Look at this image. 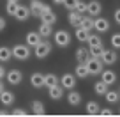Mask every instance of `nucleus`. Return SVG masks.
<instances>
[{"label": "nucleus", "mask_w": 120, "mask_h": 117, "mask_svg": "<svg viewBox=\"0 0 120 117\" xmlns=\"http://www.w3.org/2000/svg\"><path fill=\"white\" fill-rule=\"evenodd\" d=\"M85 64H86V68H88L90 75H99V73L104 71V69H102V64H104L102 59H94V57H90Z\"/></svg>", "instance_id": "obj_1"}, {"label": "nucleus", "mask_w": 120, "mask_h": 117, "mask_svg": "<svg viewBox=\"0 0 120 117\" xmlns=\"http://www.w3.org/2000/svg\"><path fill=\"white\" fill-rule=\"evenodd\" d=\"M12 55L19 61H26L30 57V50H28V44H16L12 48Z\"/></svg>", "instance_id": "obj_2"}, {"label": "nucleus", "mask_w": 120, "mask_h": 117, "mask_svg": "<svg viewBox=\"0 0 120 117\" xmlns=\"http://www.w3.org/2000/svg\"><path fill=\"white\" fill-rule=\"evenodd\" d=\"M49 52H51V44H49L48 41H41L37 46H35V57H37V59H44V57H48Z\"/></svg>", "instance_id": "obj_3"}, {"label": "nucleus", "mask_w": 120, "mask_h": 117, "mask_svg": "<svg viewBox=\"0 0 120 117\" xmlns=\"http://www.w3.org/2000/svg\"><path fill=\"white\" fill-rule=\"evenodd\" d=\"M46 11H51V9H49V5L41 4L39 0H32V5H30V12H32L34 16H41L42 12H46Z\"/></svg>", "instance_id": "obj_4"}, {"label": "nucleus", "mask_w": 120, "mask_h": 117, "mask_svg": "<svg viewBox=\"0 0 120 117\" xmlns=\"http://www.w3.org/2000/svg\"><path fill=\"white\" fill-rule=\"evenodd\" d=\"M55 43L58 46H67L69 43H71V36H69L65 30H58L55 34Z\"/></svg>", "instance_id": "obj_5"}, {"label": "nucleus", "mask_w": 120, "mask_h": 117, "mask_svg": "<svg viewBox=\"0 0 120 117\" xmlns=\"http://www.w3.org/2000/svg\"><path fill=\"white\" fill-rule=\"evenodd\" d=\"M41 41H42V36L39 32H28L26 34V44L28 46H37Z\"/></svg>", "instance_id": "obj_6"}, {"label": "nucleus", "mask_w": 120, "mask_h": 117, "mask_svg": "<svg viewBox=\"0 0 120 117\" xmlns=\"http://www.w3.org/2000/svg\"><path fill=\"white\" fill-rule=\"evenodd\" d=\"M60 80H62V87H65V89H72V87L76 85V78H74V75H71V73H65Z\"/></svg>", "instance_id": "obj_7"}, {"label": "nucleus", "mask_w": 120, "mask_h": 117, "mask_svg": "<svg viewBox=\"0 0 120 117\" xmlns=\"http://www.w3.org/2000/svg\"><path fill=\"white\" fill-rule=\"evenodd\" d=\"M21 78H23V75H21V71H18V69H12V71L7 73V80H9V83H12V85H18V83L21 82Z\"/></svg>", "instance_id": "obj_8"}, {"label": "nucleus", "mask_w": 120, "mask_h": 117, "mask_svg": "<svg viewBox=\"0 0 120 117\" xmlns=\"http://www.w3.org/2000/svg\"><path fill=\"white\" fill-rule=\"evenodd\" d=\"M28 14H30V7L19 5V7L16 9V12H14V18H16V20H19V21H23V20L28 18Z\"/></svg>", "instance_id": "obj_9"}, {"label": "nucleus", "mask_w": 120, "mask_h": 117, "mask_svg": "<svg viewBox=\"0 0 120 117\" xmlns=\"http://www.w3.org/2000/svg\"><path fill=\"white\" fill-rule=\"evenodd\" d=\"M102 62H104V64H115V61H116V53L113 52V50H104V53H102Z\"/></svg>", "instance_id": "obj_10"}, {"label": "nucleus", "mask_w": 120, "mask_h": 117, "mask_svg": "<svg viewBox=\"0 0 120 117\" xmlns=\"http://www.w3.org/2000/svg\"><path fill=\"white\" fill-rule=\"evenodd\" d=\"M81 12H78V11H71L69 12V16H67V20H69V23H71L72 27H79V23H81Z\"/></svg>", "instance_id": "obj_11"}, {"label": "nucleus", "mask_w": 120, "mask_h": 117, "mask_svg": "<svg viewBox=\"0 0 120 117\" xmlns=\"http://www.w3.org/2000/svg\"><path fill=\"white\" fill-rule=\"evenodd\" d=\"M97 32H106L109 28V21L106 18H97L95 20V27H94Z\"/></svg>", "instance_id": "obj_12"}, {"label": "nucleus", "mask_w": 120, "mask_h": 117, "mask_svg": "<svg viewBox=\"0 0 120 117\" xmlns=\"http://www.w3.org/2000/svg\"><path fill=\"white\" fill-rule=\"evenodd\" d=\"M101 11H102V7H101V4H99L97 0L88 2V12L92 16H99V14H101Z\"/></svg>", "instance_id": "obj_13"}, {"label": "nucleus", "mask_w": 120, "mask_h": 117, "mask_svg": "<svg viewBox=\"0 0 120 117\" xmlns=\"http://www.w3.org/2000/svg\"><path fill=\"white\" fill-rule=\"evenodd\" d=\"M101 75H102V76H101V80H102V82H106L108 85H111V83H115V82H116V75H115L113 71H102Z\"/></svg>", "instance_id": "obj_14"}, {"label": "nucleus", "mask_w": 120, "mask_h": 117, "mask_svg": "<svg viewBox=\"0 0 120 117\" xmlns=\"http://www.w3.org/2000/svg\"><path fill=\"white\" fill-rule=\"evenodd\" d=\"M90 75V71H88V68H86V64L85 62H79V66H76V76L78 78H85V76H88Z\"/></svg>", "instance_id": "obj_15"}, {"label": "nucleus", "mask_w": 120, "mask_h": 117, "mask_svg": "<svg viewBox=\"0 0 120 117\" xmlns=\"http://www.w3.org/2000/svg\"><path fill=\"white\" fill-rule=\"evenodd\" d=\"M12 57V50L7 46H0V62H7Z\"/></svg>", "instance_id": "obj_16"}, {"label": "nucleus", "mask_w": 120, "mask_h": 117, "mask_svg": "<svg viewBox=\"0 0 120 117\" xmlns=\"http://www.w3.org/2000/svg\"><path fill=\"white\" fill-rule=\"evenodd\" d=\"M90 50H85V48H79L78 52H76V59H78L79 62H86L90 59Z\"/></svg>", "instance_id": "obj_17"}, {"label": "nucleus", "mask_w": 120, "mask_h": 117, "mask_svg": "<svg viewBox=\"0 0 120 117\" xmlns=\"http://www.w3.org/2000/svg\"><path fill=\"white\" fill-rule=\"evenodd\" d=\"M41 20H42V23H55L56 21V14L55 12H51V11H46V12H42L41 14Z\"/></svg>", "instance_id": "obj_18"}, {"label": "nucleus", "mask_w": 120, "mask_h": 117, "mask_svg": "<svg viewBox=\"0 0 120 117\" xmlns=\"http://www.w3.org/2000/svg\"><path fill=\"white\" fill-rule=\"evenodd\" d=\"M30 82H32L34 87H42V85H44V76H42L41 73H34L32 78H30Z\"/></svg>", "instance_id": "obj_19"}, {"label": "nucleus", "mask_w": 120, "mask_h": 117, "mask_svg": "<svg viewBox=\"0 0 120 117\" xmlns=\"http://www.w3.org/2000/svg\"><path fill=\"white\" fill-rule=\"evenodd\" d=\"M62 94H64V91H62V87H60V85L49 87V96H51L53 99H60V98H62Z\"/></svg>", "instance_id": "obj_20"}, {"label": "nucleus", "mask_w": 120, "mask_h": 117, "mask_svg": "<svg viewBox=\"0 0 120 117\" xmlns=\"http://www.w3.org/2000/svg\"><path fill=\"white\" fill-rule=\"evenodd\" d=\"M102 53H104V48L102 44H97V46H90V55L94 57V59H101Z\"/></svg>", "instance_id": "obj_21"}, {"label": "nucleus", "mask_w": 120, "mask_h": 117, "mask_svg": "<svg viewBox=\"0 0 120 117\" xmlns=\"http://www.w3.org/2000/svg\"><path fill=\"white\" fill-rule=\"evenodd\" d=\"M0 101L4 103V105H11L12 101H14V94L9 91H4L2 94H0Z\"/></svg>", "instance_id": "obj_22"}, {"label": "nucleus", "mask_w": 120, "mask_h": 117, "mask_svg": "<svg viewBox=\"0 0 120 117\" xmlns=\"http://www.w3.org/2000/svg\"><path fill=\"white\" fill-rule=\"evenodd\" d=\"M79 27L90 32V30H92V28L95 27V21H94L92 18H81V23H79Z\"/></svg>", "instance_id": "obj_23"}, {"label": "nucleus", "mask_w": 120, "mask_h": 117, "mask_svg": "<svg viewBox=\"0 0 120 117\" xmlns=\"http://www.w3.org/2000/svg\"><path fill=\"white\" fill-rule=\"evenodd\" d=\"M67 101H69V105L78 106L79 103H81V94H79V92H71V94L67 96Z\"/></svg>", "instance_id": "obj_24"}, {"label": "nucleus", "mask_w": 120, "mask_h": 117, "mask_svg": "<svg viewBox=\"0 0 120 117\" xmlns=\"http://www.w3.org/2000/svg\"><path fill=\"white\" fill-rule=\"evenodd\" d=\"M88 30H85V28H81V27H78V30H76V39L78 41H81V43H85V41H88Z\"/></svg>", "instance_id": "obj_25"}, {"label": "nucleus", "mask_w": 120, "mask_h": 117, "mask_svg": "<svg viewBox=\"0 0 120 117\" xmlns=\"http://www.w3.org/2000/svg\"><path fill=\"white\" fill-rule=\"evenodd\" d=\"M51 25L49 23H41V27H39V34L42 36V37H48V36H51Z\"/></svg>", "instance_id": "obj_26"}, {"label": "nucleus", "mask_w": 120, "mask_h": 117, "mask_svg": "<svg viewBox=\"0 0 120 117\" xmlns=\"http://www.w3.org/2000/svg\"><path fill=\"white\" fill-rule=\"evenodd\" d=\"M99 108H101V106H99L95 101H88V103H86V112L92 113V115H95V113H101V110H99Z\"/></svg>", "instance_id": "obj_27"}, {"label": "nucleus", "mask_w": 120, "mask_h": 117, "mask_svg": "<svg viewBox=\"0 0 120 117\" xmlns=\"http://www.w3.org/2000/svg\"><path fill=\"white\" fill-rule=\"evenodd\" d=\"M94 89H95V92H97V94L104 96L106 92H108V83L101 80V82H97V83H95V87H94Z\"/></svg>", "instance_id": "obj_28"}, {"label": "nucleus", "mask_w": 120, "mask_h": 117, "mask_svg": "<svg viewBox=\"0 0 120 117\" xmlns=\"http://www.w3.org/2000/svg\"><path fill=\"white\" fill-rule=\"evenodd\" d=\"M104 98H106V101H108V103H116V101H118V98H120V94H118V92H115V91H108L104 94Z\"/></svg>", "instance_id": "obj_29"}, {"label": "nucleus", "mask_w": 120, "mask_h": 117, "mask_svg": "<svg viewBox=\"0 0 120 117\" xmlns=\"http://www.w3.org/2000/svg\"><path fill=\"white\" fill-rule=\"evenodd\" d=\"M56 82H58V78H56L53 73H49V75H46V76H44V85H48V87L56 85Z\"/></svg>", "instance_id": "obj_30"}, {"label": "nucleus", "mask_w": 120, "mask_h": 117, "mask_svg": "<svg viewBox=\"0 0 120 117\" xmlns=\"http://www.w3.org/2000/svg\"><path fill=\"white\" fill-rule=\"evenodd\" d=\"M32 110H34V113H37V115H42V113H44V105H42L41 101H34L32 103Z\"/></svg>", "instance_id": "obj_31"}, {"label": "nucleus", "mask_w": 120, "mask_h": 117, "mask_svg": "<svg viewBox=\"0 0 120 117\" xmlns=\"http://www.w3.org/2000/svg\"><path fill=\"white\" fill-rule=\"evenodd\" d=\"M86 43H88L90 46H97V44H102V39L99 37L97 34H94V36H88V41Z\"/></svg>", "instance_id": "obj_32"}, {"label": "nucleus", "mask_w": 120, "mask_h": 117, "mask_svg": "<svg viewBox=\"0 0 120 117\" xmlns=\"http://www.w3.org/2000/svg\"><path fill=\"white\" fill-rule=\"evenodd\" d=\"M19 5H18V2H7V14H11V16H14V12H16V9H18Z\"/></svg>", "instance_id": "obj_33"}, {"label": "nucleus", "mask_w": 120, "mask_h": 117, "mask_svg": "<svg viewBox=\"0 0 120 117\" xmlns=\"http://www.w3.org/2000/svg\"><path fill=\"white\" fill-rule=\"evenodd\" d=\"M74 9H76L78 12H81V14H83L85 11H88V4H85V2H79V0H78V4H76Z\"/></svg>", "instance_id": "obj_34"}, {"label": "nucleus", "mask_w": 120, "mask_h": 117, "mask_svg": "<svg viewBox=\"0 0 120 117\" xmlns=\"http://www.w3.org/2000/svg\"><path fill=\"white\" fill-rule=\"evenodd\" d=\"M111 46L113 48H120V34L111 36Z\"/></svg>", "instance_id": "obj_35"}, {"label": "nucleus", "mask_w": 120, "mask_h": 117, "mask_svg": "<svg viewBox=\"0 0 120 117\" xmlns=\"http://www.w3.org/2000/svg\"><path fill=\"white\" fill-rule=\"evenodd\" d=\"M76 4H78V0H64V5H65L67 9H74Z\"/></svg>", "instance_id": "obj_36"}, {"label": "nucleus", "mask_w": 120, "mask_h": 117, "mask_svg": "<svg viewBox=\"0 0 120 117\" xmlns=\"http://www.w3.org/2000/svg\"><path fill=\"white\" fill-rule=\"evenodd\" d=\"M115 23H118V25H120V9H116V11H115Z\"/></svg>", "instance_id": "obj_37"}, {"label": "nucleus", "mask_w": 120, "mask_h": 117, "mask_svg": "<svg viewBox=\"0 0 120 117\" xmlns=\"http://www.w3.org/2000/svg\"><path fill=\"white\" fill-rule=\"evenodd\" d=\"M12 115H25V110H14Z\"/></svg>", "instance_id": "obj_38"}, {"label": "nucleus", "mask_w": 120, "mask_h": 117, "mask_svg": "<svg viewBox=\"0 0 120 117\" xmlns=\"http://www.w3.org/2000/svg\"><path fill=\"white\" fill-rule=\"evenodd\" d=\"M101 115H111V110H108V108L101 110Z\"/></svg>", "instance_id": "obj_39"}, {"label": "nucleus", "mask_w": 120, "mask_h": 117, "mask_svg": "<svg viewBox=\"0 0 120 117\" xmlns=\"http://www.w3.org/2000/svg\"><path fill=\"white\" fill-rule=\"evenodd\" d=\"M4 28H5V20L0 18V30H4Z\"/></svg>", "instance_id": "obj_40"}, {"label": "nucleus", "mask_w": 120, "mask_h": 117, "mask_svg": "<svg viewBox=\"0 0 120 117\" xmlns=\"http://www.w3.org/2000/svg\"><path fill=\"white\" fill-rule=\"evenodd\" d=\"M4 75H5V69H4V66H0V80L4 78Z\"/></svg>", "instance_id": "obj_41"}, {"label": "nucleus", "mask_w": 120, "mask_h": 117, "mask_svg": "<svg viewBox=\"0 0 120 117\" xmlns=\"http://www.w3.org/2000/svg\"><path fill=\"white\" fill-rule=\"evenodd\" d=\"M4 91H5V89H4V83H2V80H0V94H2Z\"/></svg>", "instance_id": "obj_42"}, {"label": "nucleus", "mask_w": 120, "mask_h": 117, "mask_svg": "<svg viewBox=\"0 0 120 117\" xmlns=\"http://www.w3.org/2000/svg\"><path fill=\"white\" fill-rule=\"evenodd\" d=\"M55 4H64V0H53Z\"/></svg>", "instance_id": "obj_43"}, {"label": "nucleus", "mask_w": 120, "mask_h": 117, "mask_svg": "<svg viewBox=\"0 0 120 117\" xmlns=\"http://www.w3.org/2000/svg\"><path fill=\"white\" fill-rule=\"evenodd\" d=\"M7 2H18V0H7Z\"/></svg>", "instance_id": "obj_44"}]
</instances>
